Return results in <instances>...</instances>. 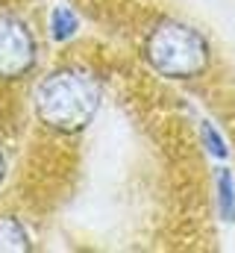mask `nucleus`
Returning a JSON list of instances; mask_svg holds the SVG:
<instances>
[{"label":"nucleus","mask_w":235,"mask_h":253,"mask_svg":"<svg viewBox=\"0 0 235 253\" xmlns=\"http://www.w3.org/2000/svg\"><path fill=\"white\" fill-rule=\"evenodd\" d=\"M100 100V80L79 65H65L41 80L36 91V115L47 129L74 135L94 121Z\"/></svg>","instance_id":"obj_1"},{"label":"nucleus","mask_w":235,"mask_h":253,"mask_svg":"<svg viewBox=\"0 0 235 253\" xmlns=\"http://www.w3.org/2000/svg\"><path fill=\"white\" fill-rule=\"evenodd\" d=\"M144 56L168 80H194L209 68V42L182 21H162L150 30Z\"/></svg>","instance_id":"obj_2"},{"label":"nucleus","mask_w":235,"mask_h":253,"mask_svg":"<svg viewBox=\"0 0 235 253\" xmlns=\"http://www.w3.org/2000/svg\"><path fill=\"white\" fill-rule=\"evenodd\" d=\"M39 59L33 30L18 15H0V80L27 77Z\"/></svg>","instance_id":"obj_3"},{"label":"nucleus","mask_w":235,"mask_h":253,"mask_svg":"<svg viewBox=\"0 0 235 253\" xmlns=\"http://www.w3.org/2000/svg\"><path fill=\"white\" fill-rule=\"evenodd\" d=\"M33 242L15 215H0V253H30Z\"/></svg>","instance_id":"obj_4"},{"label":"nucleus","mask_w":235,"mask_h":253,"mask_svg":"<svg viewBox=\"0 0 235 253\" xmlns=\"http://www.w3.org/2000/svg\"><path fill=\"white\" fill-rule=\"evenodd\" d=\"M77 15L68 9V6H56L53 12H50V36L56 39V42H68L74 33H77Z\"/></svg>","instance_id":"obj_5"},{"label":"nucleus","mask_w":235,"mask_h":253,"mask_svg":"<svg viewBox=\"0 0 235 253\" xmlns=\"http://www.w3.org/2000/svg\"><path fill=\"white\" fill-rule=\"evenodd\" d=\"M218 191H221V212H224V218L235 221V194H233L230 171H218Z\"/></svg>","instance_id":"obj_6"},{"label":"nucleus","mask_w":235,"mask_h":253,"mask_svg":"<svg viewBox=\"0 0 235 253\" xmlns=\"http://www.w3.org/2000/svg\"><path fill=\"white\" fill-rule=\"evenodd\" d=\"M203 138H206V144H209V150H212L215 156H227V147H224L221 135L215 132V126L212 124H203Z\"/></svg>","instance_id":"obj_7"},{"label":"nucleus","mask_w":235,"mask_h":253,"mask_svg":"<svg viewBox=\"0 0 235 253\" xmlns=\"http://www.w3.org/2000/svg\"><path fill=\"white\" fill-rule=\"evenodd\" d=\"M3 177H6V156H3V150H0V183H3Z\"/></svg>","instance_id":"obj_8"}]
</instances>
